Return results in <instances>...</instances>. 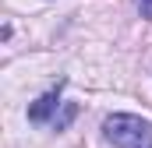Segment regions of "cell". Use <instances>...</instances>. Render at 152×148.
I'll return each mask as SVG.
<instances>
[{
	"mask_svg": "<svg viewBox=\"0 0 152 148\" xmlns=\"http://www.w3.org/2000/svg\"><path fill=\"white\" fill-rule=\"evenodd\" d=\"M103 134L117 148H152V123L134 113H113L103 120Z\"/></svg>",
	"mask_w": 152,
	"mask_h": 148,
	"instance_id": "cell-1",
	"label": "cell"
},
{
	"mask_svg": "<svg viewBox=\"0 0 152 148\" xmlns=\"http://www.w3.org/2000/svg\"><path fill=\"white\" fill-rule=\"evenodd\" d=\"M60 88H64V81H57V88H50L46 95H39L36 102L28 106V120H32V123H46V120L57 113V106H60Z\"/></svg>",
	"mask_w": 152,
	"mask_h": 148,
	"instance_id": "cell-2",
	"label": "cell"
},
{
	"mask_svg": "<svg viewBox=\"0 0 152 148\" xmlns=\"http://www.w3.org/2000/svg\"><path fill=\"white\" fill-rule=\"evenodd\" d=\"M75 113H78V106H75V102H64V113L53 120V127H57V131H67V123L75 120Z\"/></svg>",
	"mask_w": 152,
	"mask_h": 148,
	"instance_id": "cell-3",
	"label": "cell"
},
{
	"mask_svg": "<svg viewBox=\"0 0 152 148\" xmlns=\"http://www.w3.org/2000/svg\"><path fill=\"white\" fill-rule=\"evenodd\" d=\"M138 7H142V18L152 21V0H138Z\"/></svg>",
	"mask_w": 152,
	"mask_h": 148,
	"instance_id": "cell-4",
	"label": "cell"
}]
</instances>
